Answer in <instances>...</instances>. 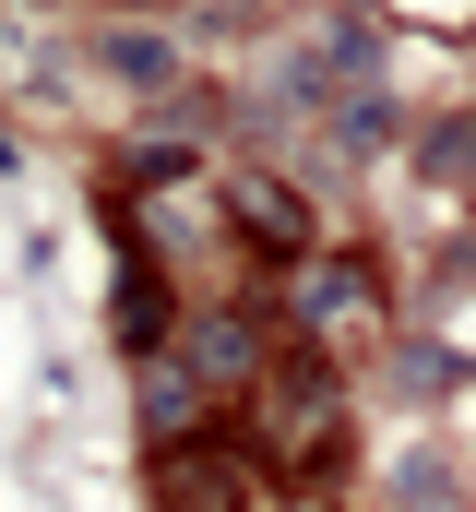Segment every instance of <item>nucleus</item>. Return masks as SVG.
I'll use <instances>...</instances> for the list:
<instances>
[{
  "label": "nucleus",
  "instance_id": "5",
  "mask_svg": "<svg viewBox=\"0 0 476 512\" xmlns=\"http://www.w3.org/2000/svg\"><path fill=\"white\" fill-rule=\"evenodd\" d=\"M417 167H429L441 191H476V120H441L429 143H417Z\"/></svg>",
  "mask_w": 476,
  "mask_h": 512
},
{
  "label": "nucleus",
  "instance_id": "1",
  "mask_svg": "<svg viewBox=\"0 0 476 512\" xmlns=\"http://www.w3.org/2000/svg\"><path fill=\"white\" fill-rule=\"evenodd\" d=\"M167 489L191 512H238V465L227 453H191V441H167Z\"/></svg>",
  "mask_w": 476,
  "mask_h": 512
},
{
  "label": "nucleus",
  "instance_id": "7",
  "mask_svg": "<svg viewBox=\"0 0 476 512\" xmlns=\"http://www.w3.org/2000/svg\"><path fill=\"white\" fill-rule=\"evenodd\" d=\"M381 131H393V120H381V96H346V108H334V143H346V155H369Z\"/></svg>",
  "mask_w": 476,
  "mask_h": 512
},
{
  "label": "nucleus",
  "instance_id": "8",
  "mask_svg": "<svg viewBox=\"0 0 476 512\" xmlns=\"http://www.w3.org/2000/svg\"><path fill=\"white\" fill-rule=\"evenodd\" d=\"M250 227H262V239H286V251H298V239H310V227H298V203H286V191H250Z\"/></svg>",
  "mask_w": 476,
  "mask_h": 512
},
{
  "label": "nucleus",
  "instance_id": "2",
  "mask_svg": "<svg viewBox=\"0 0 476 512\" xmlns=\"http://www.w3.org/2000/svg\"><path fill=\"white\" fill-rule=\"evenodd\" d=\"M179 370H191V382H203V370L238 382V370H262V346H250V322H238V310H215V322L191 334V358H179Z\"/></svg>",
  "mask_w": 476,
  "mask_h": 512
},
{
  "label": "nucleus",
  "instance_id": "3",
  "mask_svg": "<svg viewBox=\"0 0 476 512\" xmlns=\"http://www.w3.org/2000/svg\"><path fill=\"white\" fill-rule=\"evenodd\" d=\"M298 310H310V322H322V334H346V322H369V274H357V262H322V274H310V298H298Z\"/></svg>",
  "mask_w": 476,
  "mask_h": 512
},
{
  "label": "nucleus",
  "instance_id": "4",
  "mask_svg": "<svg viewBox=\"0 0 476 512\" xmlns=\"http://www.w3.org/2000/svg\"><path fill=\"white\" fill-rule=\"evenodd\" d=\"M191 405H203L191 370H143V429H155V441H191Z\"/></svg>",
  "mask_w": 476,
  "mask_h": 512
},
{
  "label": "nucleus",
  "instance_id": "6",
  "mask_svg": "<svg viewBox=\"0 0 476 512\" xmlns=\"http://www.w3.org/2000/svg\"><path fill=\"white\" fill-rule=\"evenodd\" d=\"M108 60L131 72V84H167V72H179V48H155L143 24H131V36H108Z\"/></svg>",
  "mask_w": 476,
  "mask_h": 512
}]
</instances>
